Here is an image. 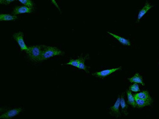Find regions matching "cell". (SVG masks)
I'll use <instances>...</instances> for the list:
<instances>
[{
    "mask_svg": "<svg viewBox=\"0 0 159 119\" xmlns=\"http://www.w3.org/2000/svg\"><path fill=\"white\" fill-rule=\"evenodd\" d=\"M128 80L130 82L132 83H137V84H140L142 86H144L145 85L143 82V79L142 76L140 75L139 73H137L135 74V75L133 77H131L128 79Z\"/></svg>",
    "mask_w": 159,
    "mask_h": 119,
    "instance_id": "cell-8",
    "label": "cell"
},
{
    "mask_svg": "<svg viewBox=\"0 0 159 119\" xmlns=\"http://www.w3.org/2000/svg\"><path fill=\"white\" fill-rule=\"evenodd\" d=\"M135 102H136V107L138 108H143L146 106L151 105L152 101L150 100H144L142 99L138 98L134 96Z\"/></svg>",
    "mask_w": 159,
    "mask_h": 119,
    "instance_id": "cell-7",
    "label": "cell"
},
{
    "mask_svg": "<svg viewBox=\"0 0 159 119\" xmlns=\"http://www.w3.org/2000/svg\"><path fill=\"white\" fill-rule=\"evenodd\" d=\"M152 6H151L150 4L147 2L144 6V7L141 9V11H139V13L138 16V20L139 21V20L141 19L146 13L147 12L152 8Z\"/></svg>",
    "mask_w": 159,
    "mask_h": 119,
    "instance_id": "cell-9",
    "label": "cell"
},
{
    "mask_svg": "<svg viewBox=\"0 0 159 119\" xmlns=\"http://www.w3.org/2000/svg\"><path fill=\"white\" fill-rule=\"evenodd\" d=\"M13 36L17 42L18 44L21 48V51H26L28 50V47L25 45L24 40V34L22 32H19L14 33Z\"/></svg>",
    "mask_w": 159,
    "mask_h": 119,
    "instance_id": "cell-3",
    "label": "cell"
},
{
    "mask_svg": "<svg viewBox=\"0 0 159 119\" xmlns=\"http://www.w3.org/2000/svg\"><path fill=\"white\" fill-rule=\"evenodd\" d=\"M129 90L133 92H138L140 91L139 86L137 83H134L133 85H131L129 87Z\"/></svg>",
    "mask_w": 159,
    "mask_h": 119,
    "instance_id": "cell-19",
    "label": "cell"
},
{
    "mask_svg": "<svg viewBox=\"0 0 159 119\" xmlns=\"http://www.w3.org/2000/svg\"><path fill=\"white\" fill-rule=\"evenodd\" d=\"M17 18V16L15 15L12 16L9 14H5L0 15V21H14Z\"/></svg>",
    "mask_w": 159,
    "mask_h": 119,
    "instance_id": "cell-14",
    "label": "cell"
},
{
    "mask_svg": "<svg viewBox=\"0 0 159 119\" xmlns=\"http://www.w3.org/2000/svg\"><path fill=\"white\" fill-rule=\"evenodd\" d=\"M80 61V57L77 59H70V61L68 62V63L66 64V65H71L73 67L79 68V64Z\"/></svg>",
    "mask_w": 159,
    "mask_h": 119,
    "instance_id": "cell-17",
    "label": "cell"
},
{
    "mask_svg": "<svg viewBox=\"0 0 159 119\" xmlns=\"http://www.w3.org/2000/svg\"><path fill=\"white\" fill-rule=\"evenodd\" d=\"M22 111H23V109L21 108L13 109L8 110L4 113L3 114L0 116V118L5 119H11L16 116L19 114Z\"/></svg>",
    "mask_w": 159,
    "mask_h": 119,
    "instance_id": "cell-4",
    "label": "cell"
},
{
    "mask_svg": "<svg viewBox=\"0 0 159 119\" xmlns=\"http://www.w3.org/2000/svg\"><path fill=\"white\" fill-rule=\"evenodd\" d=\"M134 96L138 98L144 99V100H150L152 101V98L150 97V95L149 94L148 92L147 91L141 92L140 93H137L135 94Z\"/></svg>",
    "mask_w": 159,
    "mask_h": 119,
    "instance_id": "cell-12",
    "label": "cell"
},
{
    "mask_svg": "<svg viewBox=\"0 0 159 119\" xmlns=\"http://www.w3.org/2000/svg\"><path fill=\"white\" fill-rule=\"evenodd\" d=\"M127 98H128V104L131 105L132 107L133 108H136V104L135 102V98H134V95H133L132 94L131 91L128 90L127 91Z\"/></svg>",
    "mask_w": 159,
    "mask_h": 119,
    "instance_id": "cell-13",
    "label": "cell"
},
{
    "mask_svg": "<svg viewBox=\"0 0 159 119\" xmlns=\"http://www.w3.org/2000/svg\"><path fill=\"white\" fill-rule=\"evenodd\" d=\"M120 98L119 96L118 99L116 100L115 104L113 107L111 108V113L114 114L116 115V116L119 115L120 114V111H119V107L120 105Z\"/></svg>",
    "mask_w": 159,
    "mask_h": 119,
    "instance_id": "cell-11",
    "label": "cell"
},
{
    "mask_svg": "<svg viewBox=\"0 0 159 119\" xmlns=\"http://www.w3.org/2000/svg\"><path fill=\"white\" fill-rule=\"evenodd\" d=\"M63 52L57 47L43 45V51L40 62L45 61L53 56L63 55Z\"/></svg>",
    "mask_w": 159,
    "mask_h": 119,
    "instance_id": "cell-1",
    "label": "cell"
},
{
    "mask_svg": "<svg viewBox=\"0 0 159 119\" xmlns=\"http://www.w3.org/2000/svg\"><path fill=\"white\" fill-rule=\"evenodd\" d=\"M120 105H121V109L122 111L124 112L125 114H127V104H126L125 101V99L123 98V96H121V98H120Z\"/></svg>",
    "mask_w": 159,
    "mask_h": 119,
    "instance_id": "cell-15",
    "label": "cell"
},
{
    "mask_svg": "<svg viewBox=\"0 0 159 119\" xmlns=\"http://www.w3.org/2000/svg\"><path fill=\"white\" fill-rule=\"evenodd\" d=\"M120 69H121V67L111 69H106V70H102V71H100V72H96L95 73L93 74V76H95L96 77H98V78L103 79V78L107 77V76L113 73L115 71L120 70Z\"/></svg>",
    "mask_w": 159,
    "mask_h": 119,
    "instance_id": "cell-5",
    "label": "cell"
},
{
    "mask_svg": "<svg viewBox=\"0 0 159 119\" xmlns=\"http://www.w3.org/2000/svg\"><path fill=\"white\" fill-rule=\"evenodd\" d=\"M107 32L110 35H111L113 37L116 38L117 40L119 41V42H120L122 45H125V46H130V42L127 39L120 37L119 36L112 33L111 32H108V31Z\"/></svg>",
    "mask_w": 159,
    "mask_h": 119,
    "instance_id": "cell-10",
    "label": "cell"
},
{
    "mask_svg": "<svg viewBox=\"0 0 159 119\" xmlns=\"http://www.w3.org/2000/svg\"><path fill=\"white\" fill-rule=\"evenodd\" d=\"M43 51V45L42 46H31L28 47V50L25 51L28 56L32 62H40L42 53Z\"/></svg>",
    "mask_w": 159,
    "mask_h": 119,
    "instance_id": "cell-2",
    "label": "cell"
},
{
    "mask_svg": "<svg viewBox=\"0 0 159 119\" xmlns=\"http://www.w3.org/2000/svg\"><path fill=\"white\" fill-rule=\"evenodd\" d=\"M85 58L80 57V61L79 68H78L80 69H83L84 71H85L87 73H89V71L88 70V67L85 65Z\"/></svg>",
    "mask_w": 159,
    "mask_h": 119,
    "instance_id": "cell-16",
    "label": "cell"
},
{
    "mask_svg": "<svg viewBox=\"0 0 159 119\" xmlns=\"http://www.w3.org/2000/svg\"><path fill=\"white\" fill-rule=\"evenodd\" d=\"M16 0H0V3L4 5H8L11 2L15 1Z\"/></svg>",
    "mask_w": 159,
    "mask_h": 119,
    "instance_id": "cell-20",
    "label": "cell"
},
{
    "mask_svg": "<svg viewBox=\"0 0 159 119\" xmlns=\"http://www.w3.org/2000/svg\"><path fill=\"white\" fill-rule=\"evenodd\" d=\"M33 8L29 7L26 6L17 7L14 8L12 14L13 15H18L23 13H30L33 12Z\"/></svg>",
    "mask_w": 159,
    "mask_h": 119,
    "instance_id": "cell-6",
    "label": "cell"
},
{
    "mask_svg": "<svg viewBox=\"0 0 159 119\" xmlns=\"http://www.w3.org/2000/svg\"><path fill=\"white\" fill-rule=\"evenodd\" d=\"M51 1H52V2L53 3V5L56 6V7L58 9L59 11H60V8H59V6H58V4H57V2H56V0H51Z\"/></svg>",
    "mask_w": 159,
    "mask_h": 119,
    "instance_id": "cell-21",
    "label": "cell"
},
{
    "mask_svg": "<svg viewBox=\"0 0 159 119\" xmlns=\"http://www.w3.org/2000/svg\"><path fill=\"white\" fill-rule=\"evenodd\" d=\"M18 1L20 2H21L23 5H25L26 7H32V8L34 7V2H32L31 0H18Z\"/></svg>",
    "mask_w": 159,
    "mask_h": 119,
    "instance_id": "cell-18",
    "label": "cell"
}]
</instances>
